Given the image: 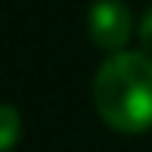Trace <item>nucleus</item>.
<instances>
[{"label":"nucleus","mask_w":152,"mask_h":152,"mask_svg":"<svg viewBox=\"0 0 152 152\" xmlns=\"http://www.w3.org/2000/svg\"><path fill=\"white\" fill-rule=\"evenodd\" d=\"M22 137V115L16 106L0 102V152H10Z\"/></svg>","instance_id":"obj_3"},{"label":"nucleus","mask_w":152,"mask_h":152,"mask_svg":"<svg viewBox=\"0 0 152 152\" xmlns=\"http://www.w3.org/2000/svg\"><path fill=\"white\" fill-rule=\"evenodd\" d=\"M137 34H140V40H143V47H146V53H152V10L140 19V28H137Z\"/></svg>","instance_id":"obj_4"},{"label":"nucleus","mask_w":152,"mask_h":152,"mask_svg":"<svg viewBox=\"0 0 152 152\" xmlns=\"http://www.w3.org/2000/svg\"><path fill=\"white\" fill-rule=\"evenodd\" d=\"M87 34L99 50L121 53L134 34V19L130 10L121 0H96L87 12Z\"/></svg>","instance_id":"obj_2"},{"label":"nucleus","mask_w":152,"mask_h":152,"mask_svg":"<svg viewBox=\"0 0 152 152\" xmlns=\"http://www.w3.org/2000/svg\"><path fill=\"white\" fill-rule=\"evenodd\" d=\"M93 106L118 134H143L152 127V59L121 50L99 65L93 78Z\"/></svg>","instance_id":"obj_1"}]
</instances>
